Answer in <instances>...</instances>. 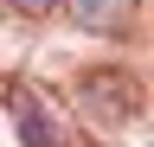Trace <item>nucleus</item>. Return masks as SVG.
Listing matches in <instances>:
<instances>
[{
	"mask_svg": "<svg viewBox=\"0 0 154 147\" xmlns=\"http://www.w3.org/2000/svg\"><path fill=\"white\" fill-rule=\"evenodd\" d=\"M141 102H148V90H141V77L122 70V64H96V70L77 77V109H84L96 128H122V122H135V115H141Z\"/></svg>",
	"mask_w": 154,
	"mask_h": 147,
	"instance_id": "obj_1",
	"label": "nucleus"
},
{
	"mask_svg": "<svg viewBox=\"0 0 154 147\" xmlns=\"http://www.w3.org/2000/svg\"><path fill=\"white\" fill-rule=\"evenodd\" d=\"M7 115L26 147H71V122L58 115V102L38 83H7Z\"/></svg>",
	"mask_w": 154,
	"mask_h": 147,
	"instance_id": "obj_2",
	"label": "nucleus"
},
{
	"mask_svg": "<svg viewBox=\"0 0 154 147\" xmlns=\"http://www.w3.org/2000/svg\"><path fill=\"white\" fill-rule=\"evenodd\" d=\"M64 13L84 32H103V39H116V32L135 26V0H64Z\"/></svg>",
	"mask_w": 154,
	"mask_h": 147,
	"instance_id": "obj_3",
	"label": "nucleus"
},
{
	"mask_svg": "<svg viewBox=\"0 0 154 147\" xmlns=\"http://www.w3.org/2000/svg\"><path fill=\"white\" fill-rule=\"evenodd\" d=\"M13 13H26V19H51V13H64V0H7Z\"/></svg>",
	"mask_w": 154,
	"mask_h": 147,
	"instance_id": "obj_4",
	"label": "nucleus"
}]
</instances>
